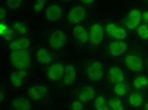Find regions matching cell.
Returning <instances> with one entry per match:
<instances>
[{"mask_svg":"<svg viewBox=\"0 0 148 110\" xmlns=\"http://www.w3.org/2000/svg\"><path fill=\"white\" fill-rule=\"evenodd\" d=\"M145 65L147 66V68H148V59L146 60V63H145Z\"/></svg>","mask_w":148,"mask_h":110,"instance_id":"cell-38","label":"cell"},{"mask_svg":"<svg viewBox=\"0 0 148 110\" xmlns=\"http://www.w3.org/2000/svg\"><path fill=\"white\" fill-rule=\"evenodd\" d=\"M9 108L10 110H34L33 102L28 96H19L12 100Z\"/></svg>","mask_w":148,"mask_h":110,"instance_id":"cell-16","label":"cell"},{"mask_svg":"<svg viewBox=\"0 0 148 110\" xmlns=\"http://www.w3.org/2000/svg\"><path fill=\"white\" fill-rule=\"evenodd\" d=\"M132 87L134 90L140 91L148 87V76L144 74L137 75L132 81Z\"/></svg>","mask_w":148,"mask_h":110,"instance_id":"cell-27","label":"cell"},{"mask_svg":"<svg viewBox=\"0 0 148 110\" xmlns=\"http://www.w3.org/2000/svg\"><path fill=\"white\" fill-rule=\"evenodd\" d=\"M66 64L61 62H54L48 66L46 71L45 82L49 85H57L62 83L64 72H65Z\"/></svg>","mask_w":148,"mask_h":110,"instance_id":"cell-7","label":"cell"},{"mask_svg":"<svg viewBox=\"0 0 148 110\" xmlns=\"http://www.w3.org/2000/svg\"><path fill=\"white\" fill-rule=\"evenodd\" d=\"M136 35L142 41H148V24L142 23L136 29Z\"/></svg>","mask_w":148,"mask_h":110,"instance_id":"cell-29","label":"cell"},{"mask_svg":"<svg viewBox=\"0 0 148 110\" xmlns=\"http://www.w3.org/2000/svg\"><path fill=\"white\" fill-rule=\"evenodd\" d=\"M44 17L46 22L50 25H58L62 23L64 18L63 5L53 1H49Z\"/></svg>","mask_w":148,"mask_h":110,"instance_id":"cell-5","label":"cell"},{"mask_svg":"<svg viewBox=\"0 0 148 110\" xmlns=\"http://www.w3.org/2000/svg\"><path fill=\"white\" fill-rule=\"evenodd\" d=\"M143 107H144V109H145V110H148V102H144Z\"/></svg>","mask_w":148,"mask_h":110,"instance_id":"cell-36","label":"cell"},{"mask_svg":"<svg viewBox=\"0 0 148 110\" xmlns=\"http://www.w3.org/2000/svg\"><path fill=\"white\" fill-rule=\"evenodd\" d=\"M97 94V91L95 88H93L92 86L89 85H85L83 87H81L76 94V100L82 102L83 105H86L93 101L95 99Z\"/></svg>","mask_w":148,"mask_h":110,"instance_id":"cell-17","label":"cell"},{"mask_svg":"<svg viewBox=\"0 0 148 110\" xmlns=\"http://www.w3.org/2000/svg\"><path fill=\"white\" fill-rule=\"evenodd\" d=\"M90 45L100 48L106 42V35L105 31V25H102L99 22H93L88 27Z\"/></svg>","mask_w":148,"mask_h":110,"instance_id":"cell-8","label":"cell"},{"mask_svg":"<svg viewBox=\"0 0 148 110\" xmlns=\"http://www.w3.org/2000/svg\"><path fill=\"white\" fill-rule=\"evenodd\" d=\"M68 22L71 26L79 25L86 19V12L82 5H73L69 9L66 14Z\"/></svg>","mask_w":148,"mask_h":110,"instance_id":"cell-11","label":"cell"},{"mask_svg":"<svg viewBox=\"0 0 148 110\" xmlns=\"http://www.w3.org/2000/svg\"><path fill=\"white\" fill-rule=\"evenodd\" d=\"M128 105L130 107L139 109L144 105V94L140 91H136L130 93L128 95Z\"/></svg>","mask_w":148,"mask_h":110,"instance_id":"cell-23","label":"cell"},{"mask_svg":"<svg viewBox=\"0 0 148 110\" xmlns=\"http://www.w3.org/2000/svg\"><path fill=\"white\" fill-rule=\"evenodd\" d=\"M84 105L82 102H80L79 101H73L71 104H70V106L69 110H84Z\"/></svg>","mask_w":148,"mask_h":110,"instance_id":"cell-31","label":"cell"},{"mask_svg":"<svg viewBox=\"0 0 148 110\" xmlns=\"http://www.w3.org/2000/svg\"><path fill=\"white\" fill-rule=\"evenodd\" d=\"M8 8L5 7L4 5L0 6V20H6L8 17Z\"/></svg>","mask_w":148,"mask_h":110,"instance_id":"cell-32","label":"cell"},{"mask_svg":"<svg viewBox=\"0 0 148 110\" xmlns=\"http://www.w3.org/2000/svg\"><path fill=\"white\" fill-rule=\"evenodd\" d=\"M24 0H5L6 7L12 12H17L23 5Z\"/></svg>","mask_w":148,"mask_h":110,"instance_id":"cell-30","label":"cell"},{"mask_svg":"<svg viewBox=\"0 0 148 110\" xmlns=\"http://www.w3.org/2000/svg\"><path fill=\"white\" fill-rule=\"evenodd\" d=\"M32 61L31 48L22 51H8V66L12 71H28L31 68Z\"/></svg>","mask_w":148,"mask_h":110,"instance_id":"cell-1","label":"cell"},{"mask_svg":"<svg viewBox=\"0 0 148 110\" xmlns=\"http://www.w3.org/2000/svg\"><path fill=\"white\" fill-rule=\"evenodd\" d=\"M47 41H48V45L50 49L59 51L65 49L69 42V38L64 29L54 28L49 31L48 36H47Z\"/></svg>","mask_w":148,"mask_h":110,"instance_id":"cell-4","label":"cell"},{"mask_svg":"<svg viewBox=\"0 0 148 110\" xmlns=\"http://www.w3.org/2000/svg\"><path fill=\"white\" fill-rule=\"evenodd\" d=\"M143 1V3L144 5H146V6H148V0H142Z\"/></svg>","mask_w":148,"mask_h":110,"instance_id":"cell-37","label":"cell"},{"mask_svg":"<svg viewBox=\"0 0 148 110\" xmlns=\"http://www.w3.org/2000/svg\"><path fill=\"white\" fill-rule=\"evenodd\" d=\"M31 48V42L26 36H17L16 38L12 40L7 45V51H22Z\"/></svg>","mask_w":148,"mask_h":110,"instance_id":"cell-18","label":"cell"},{"mask_svg":"<svg viewBox=\"0 0 148 110\" xmlns=\"http://www.w3.org/2000/svg\"><path fill=\"white\" fill-rule=\"evenodd\" d=\"M16 37L17 35L13 31L12 25L9 24L6 20H0V38L2 41L11 42Z\"/></svg>","mask_w":148,"mask_h":110,"instance_id":"cell-19","label":"cell"},{"mask_svg":"<svg viewBox=\"0 0 148 110\" xmlns=\"http://www.w3.org/2000/svg\"><path fill=\"white\" fill-rule=\"evenodd\" d=\"M70 0H53V2H56V3H59V4H66L69 3Z\"/></svg>","mask_w":148,"mask_h":110,"instance_id":"cell-35","label":"cell"},{"mask_svg":"<svg viewBox=\"0 0 148 110\" xmlns=\"http://www.w3.org/2000/svg\"><path fill=\"white\" fill-rule=\"evenodd\" d=\"M143 23H145V24H148V10H147V11H143Z\"/></svg>","mask_w":148,"mask_h":110,"instance_id":"cell-34","label":"cell"},{"mask_svg":"<svg viewBox=\"0 0 148 110\" xmlns=\"http://www.w3.org/2000/svg\"><path fill=\"white\" fill-rule=\"evenodd\" d=\"M105 31L106 38L111 40H119L125 41L128 36V31L124 25H118L115 22L109 21L105 25Z\"/></svg>","mask_w":148,"mask_h":110,"instance_id":"cell-9","label":"cell"},{"mask_svg":"<svg viewBox=\"0 0 148 110\" xmlns=\"http://www.w3.org/2000/svg\"><path fill=\"white\" fill-rule=\"evenodd\" d=\"M51 92V85L45 83H37L29 85L26 88V96L33 102H42L49 98Z\"/></svg>","mask_w":148,"mask_h":110,"instance_id":"cell-3","label":"cell"},{"mask_svg":"<svg viewBox=\"0 0 148 110\" xmlns=\"http://www.w3.org/2000/svg\"><path fill=\"white\" fill-rule=\"evenodd\" d=\"M130 85L128 84V82H123V83H119V84H116L113 85V94L115 95V97H124V96H127L130 94Z\"/></svg>","mask_w":148,"mask_h":110,"instance_id":"cell-25","label":"cell"},{"mask_svg":"<svg viewBox=\"0 0 148 110\" xmlns=\"http://www.w3.org/2000/svg\"><path fill=\"white\" fill-rule=\"evenodd\" d=\"M77 1L80 3V5L85 7V6H91L93 4H95L97 0H77Z\"/></svg>","mask_w":148,"mask_h":110,"instance_id":"cell-33","label":"cell"},{"mask_svg":"<svg viewBox=\"0 0 148 110\" xmlns=\"http://www.w3.org/2000/svg\"><path fill=\"white\" fill-rule=\"evenodd\" d=\"M109 110H125L124 102L120 97H113L108 101Z\"/></svg>","mask_w":148,"mask_h":110,"instance_id":"cell-28","label":"cell"},{"mask_svg":"<svg viewBox=\"0 0 148 110\" xmlns=\"http://www.w3.org/2000/svg\"><path fill=\"white\" fill-rule=\"evenodd\" d=\"M143 11L138 7H133L129 9L125 17H124V27L127 31H136L143 23Z\"/></svg>","mask_w":148,"mask_h":110,"instance_id":"cell-10","label":"cell"},{"mask_svg":"<svg viewBox=\"0 0 148 110\" xmlns=\"http://www.w3.org/2000/svg\"><path fill=\"white\" fill-rule=\"evenodd\" d=\"M48 3L49 0H32L31 8H29L32 15H34L37 18L44 16Z\"/></svg>","mask_w":148,"mask_h":110,"instance_id":"cell-22","label":"cell"},{"mask_svg":"<svg viewBox=\"0 0 148 110\" xmlns=\"http://www.w3.org/2000/svg\"><path fill=\"white\" fill-rule=\"evenodd\" d=\"M127 49H128V45L125 41L111 40L106 45V52L111 58H119L125 54Z\"/></svg>","mask_w":148,"mask_h":110,"instance_id":"cell-12","label":"cell"},{"mask_svg":"<svg viewBox=\"0 0 148 110\" xmlns=\"http://www.w3.org/2000/svg\"><path fill=\"white\" fill-rule=\"evenodd\" d=\"M107 78L114 85L119 83L127 81V74L122 66L118 65H110L107 68Z\"/></svg>","mask_w":148,"mask_h":110,"instance_id":"cell-14","label":"cell"},{"mask_svg":"<svg viewBox=\"0 0 148 110\" xmlns=\"http://www.w3.org/2000/svg\"><path fill=\"white\" fill-rule=\"evenodd\" d=\"M12 27L17 36H26L29 32V25L24 20L15 19L12 22Z\"/></svg>","mask_w":148,"mask_h":110,"instance_id":"cell-24","label":"cell"},{"mask_svg":"<svg viewBox=\"0 0 148 110\" xmlns=\"http://www.w3.org/2000/svg\"><path fill=\"white\" fill-rule=\"evenodd\" d=\"M32 59L36 65L49 66L54 63V56L51 51L44 46H35L32 49Z\"/></svg>","mask_w":148,"mask_h":110,"instance_id":"cell-6","label":"cell"},{"mask_svg":"<svg viewBox=\"0 0 148 110\" xmlns=\"http://www.w3.org/2000/svg\"><path fill=\"white\" fill-rule=\"evenodd\" d=\"M107 74V68L105 63L100 59L91 60L86 68L87 80L92 84H99L105 79Z\"/></svg>","mask_w":148,"mask_h":110,"instance_id":"cell-2","label":"cell"},{"mask_svg":"<svg viewBox=\"0 0 148 110\" xmlns=\"http://www.w3.org/2000/svg\"><path fill=\"white\" fill-rule=\"evenodd\" d=\"M77 71L76 66L73 64H66L65 72H64L62 84L64 86H70L76 81Z\"/></svg>","mask_w":148,"mask_h":110,"instance_id":"cell-20","label":"cell"},{"mask_svg":"<svg viewBox=\"0 0 148 110\" xmlns=\"http://www.w3.org/2000/svg\"><path fill=\"white\" fill-rule=\"evenodd\" d=\"M123 61L125 68L130 71L142 73L144 70L145 63L140 56L136 54H124L123 56Z\"/></svg>","mask_w":148,"mask_h":110,"instance_id":"cell-13","label":"cell"},{"mask_svg":"<svg viewBox=\"0 0 148 110\" xmlns=\"http://www.w3.org/2000/svg\"><path fill=\"white\" fill-rule=\"evenodd\" d=\"M71 34L73 38L75 39L77 43H79L82 46H88L90 45V37L88 29L83 25H75L71 28Z\"/></svg>","mask_w":148,"mask_h":110,"instance_id":"cell-15","label":"cell"},{"mask_svg":"<svg viewBox=\"0 0 148 110\" xmlns=\"http://www.w3.org/2000/svg\"><path fill=\"white\" fill-rule=\"evenodd\" d=\"M92 108L93 110H109L108 100L105 95L100 93L93 100Z\"/></svg>","mask_w":148,"mask_h":110,"instance_id":"cell-26","label":"cell"},{"mask_svg":"<svg viewBox=\"0 0 148 110\" xmlns=\"http://www.w3.org/2000/svg\"><path fill=\"white\" fill-rule=\"evenodd\" d=\"M28 79V71L19 70L12 71L10 75V82L15 88H21L25 85Z\"/></svg>","mask_w":148,"mask_h":110,"instance_id":"cell-21","label":"cell"}]
</instances>
